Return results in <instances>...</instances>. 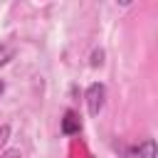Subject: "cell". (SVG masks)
Returning a JSON list of instances; mask_svg holds the SVG:
<instances>
[{
  "mask_svg": "<svg viewBox=\"0 0 158 158\" xmlns=\"http://www.w3.org/2000/svg\"><path fill=\"white\" fill-rule=\"evenodd\" d=\"M2 91H5V81L0 79V96H2Z\"/></svg>",
  "mask_w": 158,
  "mask_h": 158,
  "instance_id": "obj_6",
  "label": "cell"
},
{
  "mask_svg": "<svg viewBox=\"0 0 158 158\" xmlns=\"http://www.w3.org/2000/svg\"><path fill=\"white\" fill-rule=\"evenodd\" d=\"M79 131H81L79 114H77V111H72V109H67V111H64V118H62V133L72 136V133H79Z\"/></svg>",
  "mask_w": 158,
  "mask_h": 158,
  "instance_id": "obj_3",
  "label": "cell"
},
{
  "mask_svg": "<svg viewBox=\"0 0 158 158\" xmlns=\"http://www.w3.org/2000/svg\"><path fill=\"white\" fill-rule=\"evenodd\" d=\"M7 136H10V126H0V148L7 143Z\"/></svg>",
  "mask_w": 158,
  "mask_h": 158,
  "instance_id": "obj_5",
  "label": "cell"
},
{
  "mask_svg": "<svg viewBox=\"0 0 158 158\" xmlns=\"http://www.w3.org/2000/svg\"><path fill=\"white\" fill-rule=\"evenodd\" d=\"M123 158H156V141H153V138H146V141H141L138 146L126 148Z\"/></svg>",
  "mask_w": 158,
  "mask_h": 158,
  "instance_id": "obj_2",
  "label": "cell"
},
{
  "mask_svg": "<svg viewBox=\"0 0 158 158\" xmlns=\"http://www.w3.org/2000/svg\"><path fill=\"white\" fill-rule=\"evenodd\" d=\"M12 57V49L10 47H0V67L2 64H7V59Z\"/></svg>",
  "mask_w": 158,
  "mask_h": 158,
  "instance_id": "obj_4",
  "label": "cell"
},
{
  "mask_svg": "<svg viewBox=\"0 0 158 158\" xmlns=\"http://www.w3.org/2000/svg\"><path fill=\"white\" fill-rule=\"evenodd\" d=\"M104 99H106V86L99 84V81H94L86 89V106H89L91 116H99V111L104 109Z\"/></svg>",
  "mask_w": 158,
  "mask_h": 158,
  "instance_id": "obj_1",
  "label": "cell"
}]
</instances>
